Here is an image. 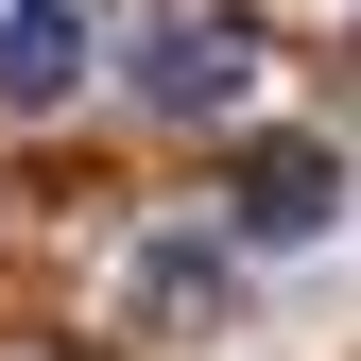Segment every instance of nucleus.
Listing matches in <instances>:
<instances>
[{
    "label": "nucleus",
    "instance_id": "4",
    "mask_svg": "<svg viewBox=\"0 0 361 361\" xmlns=\"http://www.w3.org/2000/svg\"><path fill=\"white\" fill-rule=\"evenodd\" d=\"M69 86H86V18H69V0H18V18H0V104H69Z\"/></svg>",
    "mask_w": 361,
    "mask_h": 361
},
{
    "label": "nucleus",
    "instance_id": "3",
    "mask_svg": "<svg viewBox=\"0 0 361 361\" xmlns=\"http://www.w3.org/2000/svg\"><path fill=\"white\" fill-rule=\"evenodd\" d=\"M224 276H241L224 241H138V258H121V310L190 344V327H224Z\"/></svg>",
    "mask_w": 361,
    "mask_h": 361
},
{
    "label": "nucleus",
    "instance_id": "1",
    "mask_svg": "<svg viewBox=\"0 0 361 361\" xmlns=\"http://www.w3.org/2000/svg\"><path fill=\"white\" fill-rule=\"evenodd\" d=\"M241 86H258V18H224V0L138 35V121H224Z\"/></svg>",
    "mask_w": 361,
    "mask_h": 361
},
{
    "label": "nucleus",
    "instance_id": "2",
    "mask_svg": "<svg viewBox=\"0 0 361 361\" xmlns=\"http://www.w3.org/2000/svg\"><path fill=\"white\" fill-rule=\"evenodd\" d=\"M327 224H344V155L327 138H276V155H241V241H327Z\"/></svg>",
    "mask_w": 361,
    "mask_h": 361
}]
</instances>
